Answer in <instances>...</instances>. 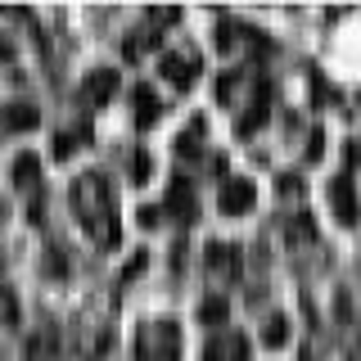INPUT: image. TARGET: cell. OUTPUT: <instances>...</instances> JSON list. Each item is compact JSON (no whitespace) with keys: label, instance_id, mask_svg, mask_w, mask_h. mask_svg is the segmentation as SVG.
Returning a JSON list of instances; mask_svg holds the SVG:
<instances>
[{"label":"cell","instance_id":"10","mask_svg":"<svg viewBox=\"0 0 361 361\" xmlns=\"http://www.w3.org/2000/svg\"><path fill=\"white\" fill-rule=\"evenodd\" d=\"M37 176H41V163H37V154H23L18 163H14V180H18V185H32Z\"/></svg>","mask_w":361,"mask_h":361},{"label":"cell","instance_id":"9","mask_svg":"<svg viewBox=\"0 0 361 361\" xmlns=\"http://www.w3.org/2000/svg\"><path fill=\"white\" fill-rule=\"evenodd\" d=\"M167 203H172V212H180V217H195V190H190V180H176V190H172V199H167Z\"/></svg>","mask_w":361,"mask_h":361},{"label":"cell","instance_id":"2","mask_svg":"<svg viewBox=\"0 0 361 361\" xmlns=\"http://www.w3.org/2000/svg\"><path fill=\"white\" fill-rule=\"evenodd\" d=\"M244 357H248L244 334H217L208 343V361H244Z\"/></svg>","mask_w":361,"mask_h":361},{"label":"cell","instance_id":"7","mask_svg":"<svg viewBox=\"0 0 361 361\" xmlns=\"http://www.w3.org/2000/svg\"><path fill=\"white\" fill-rule=\"evenodd\" d=\"M208 267L221 271V276H235V271H240V262H235V248L231 244H208Z\"/></svg>","mask_w":361,"mask_h":361},{"label":"cell","instance_id":"4","mask_svg":"<svg viewBox=\"0 0 361 361\" xmlns=\"http://www.w3.org/2000/svg\"><path fill=\"white\" fill-rule=\"evenodd\" d=\"M113 90H118V73H104V68H99V73L86 77V99H90V104H104V99H113Z\"/></svg>","mask_w":361,"mask_h":361},{"label":"cell","instance_id":"3","mask_svg":"<svg viewBox=\"0 0 361 361\" xmlns=\"http://www.w3.org/2000/svg\"><path fill=\"white\" fill-rule=\"evenodd\" d=\"M221 212H244V208H253V185L248 180H226V190H221Z\"/></svg>","mask_w":361,"mask_h":361},{"label":"cell","instance_id":"8","mask_svg":"<svg viewBox=\"0 0 361 361\" xmlns=\"http://www.w3.org/2000/svg\"><path fill=\"white\" fill-rule=\"evenodd\" d=\"M5 127H9V131L37 127V109H32V104H9V109H5Z\"/></svg>","mask_w":361,"mask_h":361},{"label":"cell","instance_id":"1","mask_svg":"<svg viewBox=\"0 0 361 361\" xmlns=\"http://www.w3.org/2000/svg\"><path fill=\"white\" fill-rule=\"evenodd\" d=\"M135 353H140V361H172V353H176L172 325H145V330H140V343H135Z\"/></svg>","mask_w":361,"mask_h":361},{"label":"cell","instance_id":"12","mask_svg":"<svg viewBox=\"0 0 361 361\" xmlns=\"http://www.w3.org/2000/svg\"><path fill=\"white\" fill-rule=\"evenodd\" d=\"M0 321H5V325L18 321V307H14V293H9V289H0Z\"/></svg>","mask_w":361,"mask_h":361},{"label":"cell","instance_id":"14","mask_svg":"<svg viewBox=\"0 0 361 361\" xmlns=\"http://www.w3.org/2000/svg\"><path fill=\"white\" fill-rule=\"evenodd\" d=\"M199 316H203V321H208V325H212V321H226V302H221V298L203 302V312H199Z\"/></svg>","mask_w":361,"mask_h":361},{"label":"cell","instance_id":"13","mask_svg":"<svg viewBox=\"0 0 361 361\" xmlns=\"http://www.w3.org/2000/svg\"><path fill=\"white\" fill-rule=\"evenodd\" d=\"M262 343H271V348H280V343H285V321H280V316H276V321H267Z\"/></svg>","mask_w":361,"mask_h":361},{"label":"cell","instance_id":"5","mask_svg":"<svg viewBox=\"0 0 361 361\" xmlns=\"http://www.w3.org/2000/svg\"><path fill=\"white\" fill-rule=\"evenodd\" d=\"M330 199H334V208H338V217H343L348 226H353V221L361 217V208H357V203H353V185H348V180H343V176H338V180H334V185H330Z\"/></svg>","mask_w":361,"mask_h":361},{"label":"cell","instance_id":"11","mask_svg":"<svg viewBox=\"0 0 361 361\" xmlns=\"http://www.w3.org/2000/svg\"><path fill=\"white\" fill-rule=\"evenodd\" d=\"M135 109H140V122H154V118H158V95H154L149 86L135 90Z\"/></svg>","mask_w":361,"mask_h":361},{"label":"cell","instance_id":"6","mask_svg":"<svg viewBox=\"0 0 361 361\" xmlns=\"http://www.w3.org/2000/svg\"><path fill=\"white\" fill-rule=\"evenodd\" d=\"M163 73H167V82L190 86V77H195V59H180V54H163Z\"/></svg>","mask_w":361,"mask_h":361}]
</instances>
